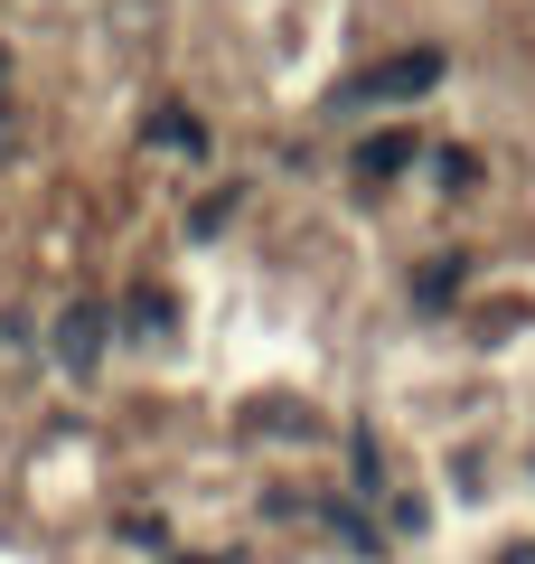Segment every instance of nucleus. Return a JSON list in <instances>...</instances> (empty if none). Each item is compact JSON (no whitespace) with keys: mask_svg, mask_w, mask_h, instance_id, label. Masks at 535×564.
<instances>
[{"mask_svg":"<svg viewBox=\"0 0 535 564\" xmlns=\"http://www.w3.org/2000/svg\"><path fill=\"white\" fill-rule=\"evenodd\" d=\"M95 358H103V311L95 302H66L57 311V367H66V377H85Z\"/></svg>","mask_w":535,"mask_h":564,"instance_id":"obj_2","label":"nucleus"},{"mask_svg":"<svg viewBox=\"0 0 535 564\" xmlns=\"http://www.w3.org/2000/svg\"><path fill=\"white\" fill-rule=\"evenodd\" d=\"M170 321H178V292H170V282H141L132 302H122V329H141V339H151V329H170Z\"/></svg>","mask_w":535,"mask_h":564,"instance_id":"obj_5","label":"nucleus"},{"mask_svg":"<svg viewBox=\"0 0 535 564\" xmlns=\"http://www.w3.org/2000/svg\"><path fill=\"white\" fill-rule=\"evenodd\" d=\"M433 170H441V188H479V151H441Z\"/></svg>","mask_w":535,"mask_h":564,"instance_id":"obj_8","label":"nucleus"},{"mask_svg":"<svg viewBox=\"0 0 535 564\" xmlns=\"http://www.w3.org/2000/svg\"><path fill=\"white\" fill-rule=\"evenodd\" d=\"M404 161H414V132H376L367 151H357V180H367V188H385Z\"/></svg>","mask_w":535,"mask_h":564,"instance_id":"obj_4","label":"nucleus"},{"mask_svg":"<svg viewBox=\"0 0 535 564\" xmlns=\"http://www.w3.org/2000/svg\"><path fill=\"white\" fill-rule=\"evenodd\" d=\"M226 217H236V188H207V198L198 207H188V236H217V226Z\"/></svg>","mask_w":535,"mask_h":564,"instance_id":"obj_7","label":"nucleus"},{"mask_svg":"<svg viewBox=\"0 0 535 564\" xmlns=\"http://www.w3.org/2000/svg\"><path fill=\"white\" fill-rule=\"evenodd\" d=\"M498 564H535V545H507V555H498Z\"/></svg>","mask_w":535,"mask_h":564,"instance_id":"obj_9","label":"nucleus"},{"mask_svg":"<svg viewBox=\"0 0 535 564\" xmlns=\"http://www.w3.org/2000/svg\"><path fill=\"white\" fill-rule=\"evenodd\" d=\"M0 151H10V104H0Z\"/></svg>","mask_w":535,"mask_h":564,"instance_id":"obj_10","label":"nucleus"},{"mask_svg":"<svg viewBox=\"0 0 535 564\" xmlns=\"http://www.w3.org/2000/svg\"><path fill=\"white\" fill-rule=\"evenodd\" d=\"M151 141H160V151H207L198 113H178V104H160V113H151Z\"/></svg>","mask_w":535,"mask_h":564,"instance_id":"obj_6","label":"nucleus"},{"mask_svg":"<svg viewBox=\"0 0 535 564\" xmlns=\"http://www.w3.org/2000/svg\"><path fill=\"white\" fill-rule=\"evenodd\" d=\"M460 292H470V263H460V254H433L414 273V311H451Z\"/></svg>","mask_w":535,"mask_h":564,"instance_id":"obj_3","label":"nucleus"},{"mask_svg":"<svg viewBox=\"0 0 535 564\" xmlns=\"http://www.w3.org/2000/svg\"><path fill=\"white\" fill-rule=\"evenodd\" d=\"M441 76H451V57H441V47H404V57L348 76V85H338V104H414V95H433Z\"/></svg>","mask_w":535,"mask_h":564,"instance_id":"obj_1","label":"nucleus"}]
</instances>
